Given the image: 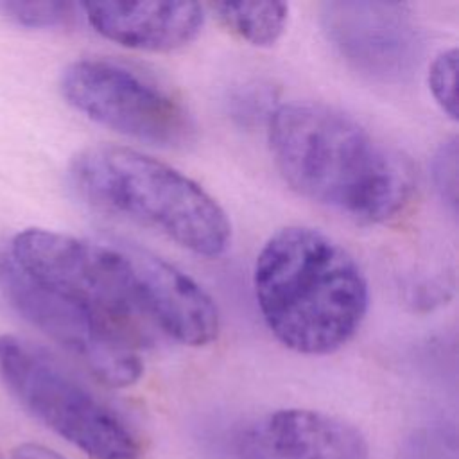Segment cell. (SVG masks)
Listing matches in <instances>:
<instances>
[{"mask_svg":"<svg viewBox=\"0 0 459 459\" xmlns=\"http://www.w3.org/2000/svg\"><path fill=\"white\" fill-rule=\"evenodd\" d=\"M253 287L264 323L285 348L328 355L359 332L369 287L355 256L325 231L292 224L260 247Z\"/></svg>","mask_w":459,"mask_h":459,"instance_id":"cell-3","label":"cell"},{"mask_svg":"<svg viewBox=\"0 0 459 459\" xmlns=\"http://www.w3.org/2000/svg\"><path fill=\"white\" fill-rule=\"evenodd\" d=\"M267 143L283 181L357 224L398 219L411 204V160L353 117L321 102H287L267 115Z\"/></svg>","mask_w":459,"mask_h":459,"instance_id":"cell-2","label":"cell"},{"mask_svg":"<svg viewBox=\"0 0 459 459\" xmlns=\"http://www.w3.org/2000/svg\"><path fill=\"white\" fill-rule=\"evenodd\" d=\"M0 382L25 411L88 457L140 459V441L127 421L29 341L0 335Z\"/></svg>","mask_w":459,"mask_h":459,"instance_id":"cell-5","label":"cell"},{"mask_svg":"<svg viewBox=\"0 0 459 459\" xmlns=\"http://www.w3.org/2000/svg\"><path fill=\"white\" fill-rule=\"evenodd\" d=\"M75 5L57 0H0V16L23 29H52L68 23Z\"/></svg>","mask_w":459,"mask_h":459,"instance_id":"cell-12","label":"cell"},{"mask_svg":"<svg viewBox=\"0 0 459 459\" xmlns=\"http://www.w3.org/2000/svg\"><path fill=\"white\" fill-rule=\"evenodd\" d=\"M454 434L443 429H425L414 432L403 450V459H457Z\"/></svg>","mask_w":459,"mask_h":459,"instance_id":"cell-15","label":"cell"},{"mask_svg":"<svg viewBox=\"0 0 459 459\" xmlns=\"http://www.w3.org/2000/svg\"><path fill=\"white\" fill-rule=\"evenodd\" d=\"M319 22L344 63L369 81L405 82L420 66L423 34L405 4L325 2Z\"/></svg>","mask_w":459,"mask_h":459,"instance_id":"cell-8","label":"cell"},{"mask_svg":"<svg viewBox=\"0 0 459 459\" xmlns=\"http://www.w3.org/2000/svg\"><path fill=\"white\" fill-rule=\"evenodd\" d=\"M237 450L238 459H369L355 425L312 409H280L255 420Z\"/></svg>","mask_w":459,"mask_h":459,"instance_id":"cell-9","label":"cell"},{"mask_svg":"<svg viewBox=\"0 0 459 459\" xmlns=\"http://www.w3.org/2000/svg\"><path fill=\"white\" fill-rule=\"evenodd\" d=\"M0 298L30 326L79 360L99 382L127 387L143 373L149 339L102 312L54 290L0 251Z\"/></svg>","mask_w":459,"mask_h":459,"instance_id":"cell-6","label":"cell"},{"mask_svg":"<svg viewBox=\"0 0 459 459\" xmlns=\"http://www.w3.org/2000/svg\"><path fill=\"white\" fill-rule=\"evenodd\" d=\"M221 23L255 47H271L285 32L289 5L283 2H240L210 5Z\"/></svg>","mask_w":459,"mask_h":459,"instance_id":"cell-11","label":"cell"},{"mask_svg":"<svg viewBox=\"0 0 459 459\" xmlns=\"http://www.w3.org/2000/svg\"><path fill=\"white\" fill-rule=\"evenodd\" d=\"M14 264L63 292L151 339L158 330L185 346H208L221 330L213 298L174 264L131 246L27 228L9 247Z\"/></svg>","mask_w":459,"mask_h":459,"instance_id":"cell-1","label":"cell"},{"mask_svg":"<svg viewBox=\"0 0 459 459\" xmlns=\"http://www.w3.org/2000/svg\"><path fill=\"white\" fill-rule=\"evenodd\" d=\"M68 185L88 208L154 230L179 247L206 258L224 255L231 224L222 206L178 169L118 145L75 154Z\"/></svg>","mask_w":459,"mask_h":459,"instance_id":"cell-4","label":"cell"},{"mask_svg":"<svg viewBox=\"0 0 459 459\" xmlns=\"http://www.w3.org/2000/svg\"><path fill=\"white\" fill-rule=\"evenodd\" d=\"M455 74H457V48L441 50L430 63L427 82L432 99L441 111L457 120V93H455Z\"/></svg>","mask_w":459,"mask_h":459,"instance_id":"cell-13","label":"cell"},{"mask_svg":"<svg viewBox=\"0 0 459 459\" xmlns=\"http://www.w3.org/2000/svg\"><path fill=\"white\" fill-rule=\"evenodd\" d=\"M11 459H66V457L38 443H22L13 450Z\"/></svg>","mask_w":459,"mask_h":459,"instance_id":"cell-16","label":"cell"},{"mask_svg":"<svg viewBox=\"0 0 459 459\" xmlns=\"http://www.w3.org/2000/svg\"><path fill=\"white\" fill-rule=\"evenodd\" d=\"M65 100L90 120L158 147H185L195 122L185 102L149 74L108 57L70 63L59 79Z\"/></svg>","mask_w":459,"mask_h":459,"instance_id":"cell-7","label":"cell"},{"mask_svg":"<svg viewBox=\"0 0 459 459\" xmlns=\"http://www.w3.org/2000/svg\"><path fill=\"white\" fill-rule=\"evenodd\" d=\"M432 179L443 203H446L450 212L455 213V208H457V140L455 136L443 142L441 147L436 151L432 160Z\"/></svg>","mask_w":459,"mask_h":459,"instance_id":"cell-14","label":"cell"},{"mask_svg":"<svg viewBox=\"0 0 459 459\" xmlns=\"http://www.w3.org/2000/svg\"><path fill=\"white\" fill-rule=\"evenodd\" d=\"M79 7L102 38L147 52L181 48L204 23V9L195 2H95Z\"/></svg>","mask_w":459,"mask_h":459,"instance_id":"cell-10","label":"cell"}]
</instances>
